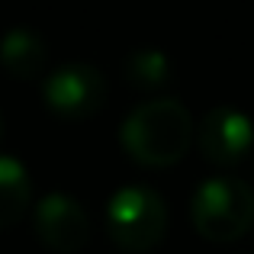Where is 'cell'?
Masks as SVG:
<instances>
[{
    "label": "cell",
    "mask_w": 254,
    "mask_h": 254,
    "mask_svg": "<svg viewBox=\"0 0 254 254\" xmlns=\"http://www.w3.org/2000/svg\"><path fill=\"white\" fill-rule=\"evenodd\" d=\"M196 126L180 100L161 97L135 106L119 126V145L142 168H171L190 151Z\"/></svg>",
    "instance_id": "6da1fadb"
},
{
    "label": "cell",
    "mask_w": 254,
    "mask_h": 254,
    "mask_svg": "<svg viewBox=\"0 0 254 254\" xmlns=\"http://www.w3.org/2000/svg\"><path fill=\"white\" fill-rule=\"evenodd\" d=\"M190 219L206 242H235L254 222V190L238 177H209L193 193Z\"/></svg>",
    "instance_id": "7a4b0ae2"
},
{
    "label": "cell",
    "mask_w": 254,
    "mask_h": 254,
    "mask_svg": "<svg viewBox=\"0 0 254 254\" xmlns=\"http://www.w3.org/2000/svg\"><path fill=\"white\" fill-rule=\"evenodd\" d=\"M164 229H168V209L151 187L129 184L113 193L106 206V235L119 251L145 254L158 248Z\"/></svg>",
    "instance_id": "3957f363"
},
{
    "label": "cell",
    "mask_w": 254,
    "mask_h": 254,
    "mask_svg": "<svg viewBox=\"0 0 254 254\" xmlns=\"http://www.w3.org/2000/svg\"><path fill=\"white\" fill-rule=\"evenodd\" d=\"M42 100L55 116L87 119L100 113L106 100V81L90 64H64L52 71L42 84Z\"/></svg>",
    "instance_id": "277c9868"
},
{
    "label": "cell",
    "mask_w": 254,
    "mask_h": 254,
    "mask_svg": "<svg viewBox=\"0 0 254 254\" xmlns=\"http://www.w3.org/2000/svg\"><path fill=\"white\" fill-rule=\"evenodd\" d=\"M196 145L209 164L235 168V164H242L248 158L254 145V123L235 106H216L199 123Z\"/></svg>",
    "instance_id": "5b68a950"
},
{
    "label": "cell",
    "mask_w": 254,
    "mask_h": 254,
    "mask_svg": "<svg viewBox=\"0 0 254 254\" xmlns=\"http://www.w3.org/2000/svg\"><path fill=\"white\" fill-rule=\"evenodd\" d=\"M36 235L58 254H77L90 238V219L68 193H49L36 203Z\"/></svg>",
    "instance_id": "8992f818"
},
{
    "label": "cell",
    "mask_w": 254,
    "mask_h": 254,
    "mask_svg": "<svg viewBox=\"0 0 254 254\" xmlns=\"http://www.w3.org/2000/svg\"><path fill=\"white\" fill-rule=\"evenodd\" d=\"M0 64L16 81H39L49 64V45L29 26H13L0 39Z\"/></svg>",
    "instance_id": "52a82bcc"
},
{
    "label": "cell",
    "mask_w": 254,
    "mask_h": 254,
    "mask_svg": "<svg viewBox=\"0 0 254 254\" xmlns=\"http://www.w3.org/2000/svg\"><path fill=\"white\" fill-rule=\"evenodd\" d=\"M32 203V184L26 168L10 155H0V229H10Z\"/></svg>",
    "instance_id": "ba28073f"
},
{
    "label": "cell",
    "mask_w": 254,
    "mask_h": 254,
    "mask_svg": "<svg viewBox=\"0 0 254 254\" xmlns=\"http://www.w3.org/2000/svg\"><path fill=\"white\" fill-rule=\"evenodd\" d=\"M171 77V62L161 49H132L123 62V81L132 90H161Z\"/></svg>",
    "instance_id": "9c48e42d"
},
{
    "label": "cell",
    "mask_w": 254,
    "mask_h": 254,
    "mask_svg": "<svg viewBox=\"0 0 254 254\" xmlns=\"http://www.w3.org/2000/svg\"><path fill=\"white\" fill-rule=\"evenodd\" d=\"M0 142H3V116H0Z\"/></svg>",
    "instance_id": "30bf717a"
}]
</instances>
